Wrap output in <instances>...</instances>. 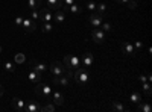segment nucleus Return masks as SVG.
<instances>
[{
	"label": "nucleus",
	"mask_w": 152,
	"mask_h": 112,
	"mask_svg": "<svg viewBox=\"0 0 152 112\" xmlns=\"http://www.w3.org/2000/svg\"><path fill=\"white\" fill-rule=\"evenodd\" d=\"M122 52H123V55H126V56H134L137 52H135V48H134V46H132V43H128V41H125L123 44H122Z\"/></svg>",
	"instance_id": "12"
},
{
	"label": "nucleus",
	"mask_w": 152,
	"mask_h": 112,
	"mask_svg": "<svg viewBox=\"0 0 152 112\" xmlns=\"http://www.w3.org/2000/svg\"><path fill=\"white\" fill-rule=\"evenodd\" d=\"M46 5L50 11H56L62 8V0H46Z\"/></svg>",
	"instance_id": "17"
},
{
	"label": "nucleus",
	"mask_w": 152,
	"mask_h": 112,
	"mask_svg": "<svg viewBox=\"0 0 152 112\" xmlns=\"http://www.w3.org/2000/svg\"><path fill=\"white\" fill-rule=\"evenodd\" d=\"M137 111H140V112H152V106H151V103H148V102H140L137 105Z\"/></svg>",
	"instance_id": "21"
},
{
	"label": "nucleus",
	"mask_w": 152,
	"mask_h": 112,
	"mask_svg": "<svg viewBox=\"0 0 152 112\" xmlns=\"http://www.w3.org/2000/svg\"><path fill=\"white\" fill-rule=\"evenodd\" d=\"M100 29H102L104 32H111L113 30V24L111 23H102L100 24Z\"/></svg>",
	"instance_id": "30"
},
{
	"label": "nucleus",
	"mask_w": 152,
	"mask_h": 112,
	"mask_svg": "<svg viewBox=\"0 0 152 112\" xmlns=\"http://www.w3.org/2000/svg\"><path fill=\"white\" fill-rule=\"evenodd\" d=\"M38 12H40V20H41L43 23L53 20V14H52V11H50L49 8H43V9H40Z\"/></svg>",
	"instance_id": "11"
},
{
	"label": "nucleus",
	"mask_w": 152,
	"mask_h": 112,
	"mask_svg": "<svg viewBox=\"0 0 152 112\" xmlns=\"http://www.w3.org/2000/svg\"><path fill=\"white\" fill-rule=\"evenodd\" d=\"M126 6H128L129 9H137L138 2H137V0H128V3H126Z\"/></svg>",
	"instance_id": "33"
},
{
	"label": "nucleus",
	"mask_w": 152,
	"mask_h": 112,
	"mask_svg": "<svg viewBox=\"0 0 152 112\" xmlns=\"http://www.w3.org/2000/svg\"><path fill=\"white\" fill-rule=\"evenodd\" d=\"M72 79H73V71L72 70H66L64 74L53 77V83L55 85H59V86H64V88H66V86H69V83H70Z\"/></svg>",
	"instance_id": "4"
},
{
	"label": "nucleus",
	"mask_w": 152,
	"mask_h": 112,
	"mask_svg": "<svg viewBox=\"0 0 152 112\" xmlns=\"http://www.w3.org/2000/svg\"><path fill=\"white\" fill-rule=\"evenodd\" d=\"M55 109H56V106L52 102H49V103L46 102V105H41L40 106V112H53Z\"/></svg>",
	"instance_id": "22"
},
{
	"label": "nucleus",
	"mask_w": 152,
	"mask_h": 112,
	"mask_svg": "<svg viewBox=\"0 0 152 112\" xmlns=\"http://www.w3.org/2000/svg\"><path fill=\"white\" fill-rule=\"evenodd\" d=\"M138 80H140V83H145V82H148V76H138Z\"/></svg>",
	"instance_id": "37"
},
{
	"label": "nucleus",
	"mask_w": 152,
	"mask_h": 112,
	"mask_svg": "<svg viewBox=\"0 0 152 112\" xmlns=\"http://www.w3.org/2000/svg\"><path fill=\"white\" fill-rule=\"evenodd\" d=\"M50 102H52L55 106H62V105H64V95H62L59 91H52Z\"/></svg>",
	"instance_id": "10"
},
{
	"label": "nucleus",
	"mask_w": 152,
	"mask_h": 112,
	"mask_svg": "<svg viewBox=\"0 0 152 112\" xmlns=\"http://www.w3.org/2000/svg\"><path fill=\"white\" fill-rule=\"evenodd\" d=\"M143 85V92L148 95V97H151V82H145V83H142Z\"/></svg>",
	"instance_id": "29"
},
{
	"label": "nucleus",
	"mask_w": 152,
	"mask_h": 112,
	"mask_svg": "<svg viewBox=\"0 0 152 112\" xmlns=\"http://www.w3.org/2000/svg\"><path fill=\"white\" fill-rule=\"evenodd\" d=\"M28 79H29V82H32V83H38V82H41L43 74L37 73L35 70H32V68H31V71L28 73Z\"/></svg>",
	"instance_id": "15"
},
{
	"label": "nucleus",
	"mask_w": 152,
	"mask_h": 112,
	"mask_svg": "<svg viewBox=\"0 0 152 112\" xmlns=\"http://www.w3.org/2000/svg\"><path fill=\"white\" fill-rule=\"evenodd\" d=\"M32 70H35L40 74H44L47 71V67H46V64H43V62H32Z\"/></svg>",
	"instance_id": "19"
},
{
	"label": "nucleus",
	"mask_w": 152,
	"mask_h": 112,
	"mask_svg": "<svg viewBox=\"0 0 152 112\" xmlns=\"http://www.w3.org/2000/svg\"><path fill=\"white\" fill-rule=\"evenodd\" d=\"M129 102H131V103H134V105H138V103L142 102V94L138 92V91L131 92V94H129Z\"/></svg>",
	"instance_id": "20"
},
{
	"label": "nucleus",
	"mask_w": 152,
	"mask_h": 112,
	"mask_svg": "<svg viewBox=\"0 0 152 112\" xmlns=\"http://www.w3.org/2000/svg\"><path fill=\"white\" fill-rule=\"evenodd\" d=\"M93 62H94V56H93L91 52H87V53L82 55V58H81V65H82V67L90 68V67L93 65Z\"/></svg>",
	"instance_id": "9"
},
{
	"label": "nucleus",
	"mask_w": 152,
	"mask_h": 112,
	"mask_svg": "<svg viewBox=\"0 0 152 112\" xmlns=\"http://www.w3.org/2000/svg\"><path fill=\"white\" fill-rule=\"evenodd\" d=\"M0 53H2V46H0Z\"/></svg>",
	"instance_id": "40"
},
{
	"label": "nucleus",
	"mask_w": 152,
	"mask_h": 112,
	"mask_svg": "<svg viewBox=\"0 0 152 112\" xmlns=\"http://www.w3.org/2000/svg\"><path fill=\"white\" fill-rule=\"evenodd\" d=\"M14 62H15L17 65L24 64V62H26V56H24V53H17L15 58H14Z\"/></svg>",
	"instance_id": "26"
},
{
	"label": "nucleus",
	"mask_w": 152,
	"mask_h": 112,
	"mask_svg": "<svg viewBox=\"0 0 152 112\" xmlns=\"http://www.w3.org/2000/svg\"><path fill=\"white\" fill-rule=\"evenodd\" d=\"M85 8H87L88 11H90V12H96V3H94V2H91V0H90V2H87Z\"/></svg>",
	"instance_id": "31"
},
{
	"label": "nucleus",
	"mask_w": 152,
	"mask_h": 112,
	"mask_svg": "<svg viewBox=\"0 0 152 112\" xmlns=\"http://www.w3.org/2000/svg\"><path fill=\"white\" fill-rule=\"evenodd\" d=\"M62 64L66 65L67 70L75 71L76 68L81 67V56H78V55H67V56H64V59H62Z\"/></svg>",
	"instance_id": "3"
},
{
	"label": "nucleus",
	"mask_w": 152,
	"mask_h": 112,
	"mask_svg": "<svg viewBox=\"0 0 152 112\" xmlns=\"http://www.w3.org/2000/svg\"><path fill=\"white\" fill-rule=\"evenodd\" d=\"M81 6L79 5H76V2L73 3V5H70L69 8H67V11L66 12H70V14H73V15H78V14H81Z\"/></svg>",
	"instance_id": "23"
},
{
	"label": "nucleus",
	"mask_w": 152,
	"mask_h": 112,
	"mask_svg": "<svg viewBox=\"0 0 152 112\" xmlns=\"http://www.w3.org/2000/svg\"><path fill=\"white\" fill-rule=\"evenodd\" d=\"M96 12L99 15H105V12H107V5L105 3H96Z\"/></svg>",
	"instance_id": "25"
},
{
	"label": "nucleus",
	"mask_w": 152,
	"mask_h": 112,
	"mask_svg": "<svg viewBox=\"0 0 152 112\" xmlns=\"http://www.w3.org/2000/svg\"><path fill=\"white\" fill-rule=\"evenodd\" d=\"M14 23H15V26H17V27H21V24H23V17H21V15H18V17H15V20H14Z\"/></svg>",
	"instance_id": "36"
},
{
	"label": "nucleus",
	"mask_w": 152,
	"mask_h": 112,
	"mask_svg": "<svg viewBox=\"0 0 152 112\" xmlns=\"http://www.w3.org/2000/svg\"><path fill=\"white\" fill-rule=\"evenodd\" d=\"M11 105H12V108H14L17 112H24L26 102H23L21 98H18V97H14V98H12V102H11Z\"/></svg>",
	"instance_id": "13"
},
{
	"label": "nucleus",
	"mask_w": 152,
	"mask_h": 112,
	"mask_svg": "<svg viewBox=\"0 0 152 112\" xmlns=\"http://www.w3.org/2000/svg\"><path fill=\"white\" fill-rule=\"evenodd\" d=\"M29 17H31V18H32L34 21H35V20H40V12H38V9H32V11H31V15H29Z\"/></svg>",
	"instance_id": "32"
},
{
	"label": "nucleus",
	"mask_w": 152,
	"mask_h": 112,
	"mask_svg": "<svg viewBox=\"0 0 152 112\" xmlns=\"http://www.w3.org/2000/svg\"><path fill=\"white\" fill-rule=\"evenodd\" d=\"M53 21L58 23V24H62V23L66 21V12L61 11V9H56L55 14H53Z\"/></svg>",
	"instance_id": "18"
},
{
	"label": "nucleus",
	"mask_w": 152,
	"mask_h": 112,
	"mask_svg": "<svg viewBox=\"0 0 152 112\" xmlns=\"http://www.w3.org/2000/svg\"><path fill=\"white\" fill-rule=\"evenodd\" d=\"M116 2L117 3H122V5H126V3H128V0H116Z\"/></svg>",
	"instance_id": "38"
},
{
	"label": "nucleus",
	"mask_w": 152,
	"mask_h": 112,
	"mask_svg": "<svg viewBox=\"0 0 152 112\" xmlns=\"http://www.w3.org/2000/svg\"><path fill=\"white\" fill-rule=\"evenodd\" d=\"M90 71H88V68L85 67H79V68H76L75 73H73V79L75 82L78 83L79 86H85L88 85V82H90Z\"/></svg>",
	"instance_id": "1"
},
{
	"label": "nucleus",
	"mask_w": 152,
	"mask_h": 112,
	"mask_svg": "<svg viewBox=\"0 0 152 112\" xmlns=\"http://www.w3.org/2000/svg\"><path fill=\"white\" fill-rule=\"evenodd\" d=\"M41 30H43L44 33H49V32H52V30H53V23H52V21H46V23H43V26H41Z\"/></svg>",
	"instance_id": "24"
},
{
	"label": "nucleus",
	"mask_w": 152,
	"mask_h": 112,
	"mask_svg": "<svg viewBox=\"0 0 152 112\" xmlns=\"http://www.w3.org/2000/svg\"><path fill=\"white\" fill-rule=\"evenodd\" d=\"M66 65L62 64V62H58V61H53L52 64H50V73H52V76L56 77V76H61V74L66 73Z\"/></svg>",
	"instance_id": "5"
},
{
	"label": "nucleus",
	"mask_w": 152,
	"mask_h": 112,
	"mask_svg": "<svg viewBox=\"0 0 152 112\" xmlns=\"http://www.w3.org/2000/svg\"><path fill=\"white\" fill-rule=\"evenodd\" d=\"M21 27L24 29V32H26V33H32V32L37 30V24H35V21L29 17V18H23Z\"/></svg>",
	"instance_id": "8"
},
{
	"label": "nucleus",
	"mask_w": 152,
	"mask_h": 112,
	"mask_svg": "<svg viewBox=\"0 0 152 112\" xmlns=\"http://www.w3.org/2000/svg\"><path fill=\"white\" fill-rule=\"evenodd\" d=\"M3 95V85H0V97Z\"/></svg>",
	"instance_id": "39"
},
{
	"label": "nucleus",
	"mask_w": 152,
	"mask_h": 112,
	"mask_svg": "<svg viewBox=\"0 0 152 112\" xmlns=\"http://www.w3.org/2000/svg\"><path fill=\"white\" fill-rule=\"evenodd\" d=\"M91 38H93V41L96 44H104V41H105V32L100 29V27H93Z\"/></svg>",
	"instance_id": "6"
},
{
	"label": "nucleus",
	"mask_w": 152,
	"mask_h": 112,
	"mask_svg": "<svg viewBox=\"0 0 152 112\" xmlns=\"http://www.w3.org/2000/svg\"><path fill=\"white\" fill-rule=\"evenodd\" d=\"M132 46H134V48H135V52H138V50H142V48H143V43H142V41H134Z\"/></svg>",
	"instance_id": "35"
},
{
	"label": "nucleus",
	"mask_w": 152,
	"mask_h": 112,
	"mask_svg": "<svg viewBox=\"0 0 152 112\" xmlns=\"http://www.w3.org/2000/svg\"><path fill=\"white\" fill-rule=\"evenodd\" d=\"M88 23H90L93 27H100V24L104 23V17L99 15L97 12H91V14L88 15Z\"/></svg>",
	"instance_id": "7"
},
{
	"label": "nucleus",
	"mask_w": 152,
	"mask_h": 112,
	"mask_svg": "<svg viewBox=\"0 0 152 112\" xmlns=\"http://www.w3.org/2000/svg\"><path fill=\"white\" fill-rule=\"evenodd\" d=\"M40 102H35V100H31V102H26V106H24V112H40Z\"/></svg>",
	"instance_id": "14"
},
{
	"label": "nucleus",
	"mask_w": 152,
	"mask_h": 112,
	"mask_svg": "<svg viewBox=\"0 0 152 112\" xmlns=\"http://www.w3.org/2000/svg\"><path fill=\"white\" fill-rule=\"evenodd\" d=\"M76 2V0H62V6H64V12L67 11V8L70 6V5H73Z\"/></svg>",
	"instance_id": "34"
},
{
	"label": "nucleus",
	"mask_w": 152,
	"mask_h": 112,
	"mask_svg": "<svg viewBox=\"0 0 152 112\" xmlns=\"http://www.w3.org/2000/svg\"><path fill=\"white\" fill-rule=\"evenodd\" d=\"M111 109H113V111H117V112H129V111H131V108L125 106V105L120 103V102H111Z\"/></svg>",
	"instance_id": "16"
},
{
	"label": "nucleus",
	"mask_w": 152,
	"mask_h": 112,
	"mask_svg": "<svg viewBox=\"0 0 152 112\" xmlns=\"http://www.w3.org/2000/svg\"><path fill=\"white\" fill-rule=\"evenodd\" d=\"M41 5V0H28V6L32 9H38V6Z\"/></svg>",
	"instance_id": "28"
},
{
	"label": "nucleus",
	"mask_w": 152,
	"mask_h": 112,
	"mask_svg": "<svg viewBox=\"0 0 152 112\" xmlns=\"http://www.w3.org/2000/svg\"><path fill=\"white\" fill-rule=\"evenodd\" d=\"M15 68H17L15 62H9V61H8L6 64H5V71H6V73H14Z\"/></svg>",
	"instance_id": "27"
},
{
	"label": "nucleus",
	"mask_w": 152,
	"mask_h": 112,
	"mask_svg": "<svg viewBox=\"0 0 152 112\" xmlns=\"http://www.w3.org/2000/svg\"><path fill=\"white\" fill-rule=\"evenodd\" d=\"M52 88L47 85V83H40L38 82L37 86H35V94L41 98V100H46V102H50V97H52Z\"/></svg>",
	"instance_id": "2"
}]
</instances>
